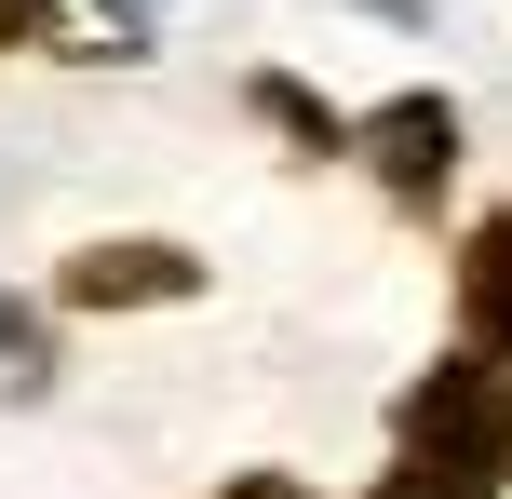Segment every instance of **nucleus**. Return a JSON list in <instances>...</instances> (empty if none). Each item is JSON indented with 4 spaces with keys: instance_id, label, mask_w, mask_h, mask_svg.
Instances as JSON below:
<instances>
[{
    "instance_id": "0eeeda50",
    "label": "nucleus",
    "mask_w": 512,
    "mask_h": 499,
    "mask_svg": "<svg viewBox=\"0 0 512 499\" xmlns=\"http://www.w3.org/2000/svg\"><path fill=\"white\" fill-rule=\"evenodd\" d=\"M54 27V0H0V41H41Z\"/></svg>"
},
{
    "instance_id": "20e7f679",
    "label": "nucleus",
    "mask_w": 512,
    "mask_h": 499,
    "mask_svg": "<svg viewBox=\"0 0 512 499\" xmlns=\"http://www.w3.org/2000/svg\"><path fill=\"white\" fill-rule=\"evenodd\" d=\"M459 338H472V365H512V216H486L459 243Z\"/></svg>"
},
{
    "instance_id": "f257e3e1",
    "label": "nucleus",
    "mask_w": 512,
    "mask_h": 499,
    "mask_svg": "<svg viewBox=\"0 0 512 499\" xmlns=\"http://www.w3.org/2000/svg\"><path fill=\"white\" fill-rule=\"evenodd\" d=\"M512 486V392L499 365H432L405 405H391V473L378 499H499Z\"/></svg>"
},
{
    "instance_id": "423d86ee",
    "label": "nucleus",
    "mask_w": 512,
    "mask_h": 499,
    "mask_svg": "<svg viewBox=\"0 0 512 499\" xmlns=\"http://www.w3.org/2000/svg\"><path fill=\"white\" fill-rule=\"evenodd\" d=\"M216 499H310V486H297V473H230Z\"/></svg>"
},
{
    "instance_id": "6e6552de",
    "label": "nucleus",
    "mask_w": 512,
    "mask_h": 499,
    "mask_svg": "<svg viewBox=\"0 0 512 499\" xmlns=\"http://www.w3.org/2000/svg\"><path fill=\"white\" fill-rule=\"evenodd\" d=\"M364 14H432V0H364Z\"/></svg>"
},
{
    "instance_id": "7ed1b4c3",
    "label": "nucleus",
    "mask_w": 512,
    "mask_h": 499,
    "mask_svg": "<svg viewBox=\"0 0 512 499\" xmlns=\"http://www.w3.org/2000/svg\"><path fill=\"white\" fill-rule=\"evenodd\" d=\"M54 297L68 311H176V297H203V257H176V243H81Z\"/></svg>"
},
{
    "instance_id": "f03ea898",
    "label": "nucleus",
    "mask_w": 512,
    "mask_h": 499,
    "mask_svg": "<svg viewBox=\"0 0 512 499\" xmlns=\"http://www.w3.org/2000/svg\"><path fill=\"white\" fill-rule=\"evenodd\" d=\"M351 149H364V176H378L405 216H432V203H445V176H459V108H445V95H391L378 122L351 135Z\"/></svg>"
},
{
    "instance_id": "1a4fd4ad",
    "label": "nucleus",
    "mask_w": 512,
    "mask_h": 499,
    "mask_svg": "<svg viewBox=\"0 0 512 499\" xmlns=\"http://www.w3.org/2000/svg\"><path fill=\"white\" fill-rule=\"evenodd\" d=\"M149 14H162V0H122V27H149Z\"/></svg>"
},
{
    "instance_id": "39448f33",
    "label": "nucleus",
    "mask_w": 512,
    "mask_h": 499,
    "mask_svg": "<svg viewBox=\"0 0 512 499\" xmlns=\"http://www.w3.org/2000/svg\"><path fill=\"white\" fill-rule=\"evenodd\" d=\"M256 108H270V122H283V135H297V149H337V108H324V95H310V81H297V68H256Z\"/></svg>"
}]
</instances>
